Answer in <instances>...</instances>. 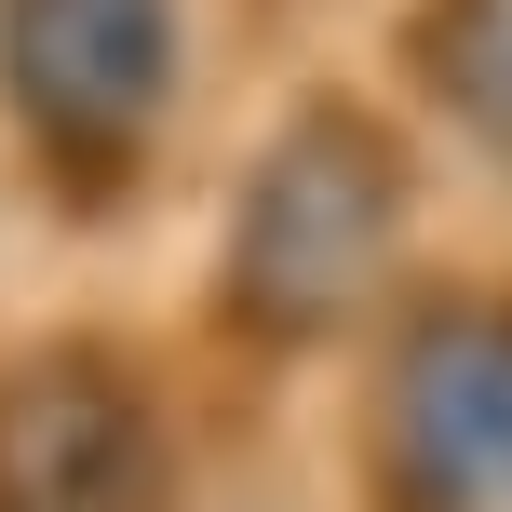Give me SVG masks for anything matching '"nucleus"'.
I'll list each match as a JSON object with an SVG mask.
<instances>
[{
  "label": "nucleus",
  "instance_id": "2",
  "mask_svg": "<svg viewBox=\"0 0 512 512\" xmlns=\"http://www.w3.org/2000/svg\"><path fill=\"white\" fill-rule=\"evenodd\" d=\"M14 54H27V95L54 122H108L122 135L149 108V81H162V0H27Z\"/></svg>",
  "mask_w": 512,
  "mask_h": 512
},
{
  "label": "nucleus",
  "instance_id": "1",
  "mask_svg": "<svg viewBox=\"0 0 512 512\" xmlns=\"http://www.w3.org/2000/svg\"><path fill=\"white\" fill-rule=\"evenodd\" d=\"M405 445L445 512H512V324H445L418 351Z\"/></svg>",
  "mask_w": 512,
  "mask_h": 512
},
{
  "label": "nucleus",
  "instance_id": "3",
  "mask_svg": "<svg viewBox=\"0 0 512 512\" xmlns=\"http://www.w3.org/2000/svg\"><path fill=\"white\" fill-rule=\"evenodd\" d=\"M364 243H378V176H364L351 149H297L270 176V216H256V283L297 310H324L337 283L364 270Z\"/></svg>",
  "mask_w": 512,
  "mask_h": 512
}]
</instances>
